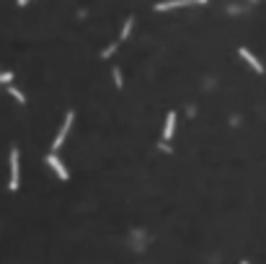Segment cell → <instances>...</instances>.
Returning <instances> with one entry per match:
<instances>
[{
	"instance_id": "12",
	"label": "cell",
	"mask_w": 266,
	"mask_h": 264,
	"mask_svg": "<svg viewBox=\"0 0 266 264\" xmlns=\"http://www.w3.org/2000/svg\"><path fill=\"white\" fill-rule=\"evenodd\" d=\"M240 264H251V262H240Z\"/></svg>"
},
{
	"instance_id": "7",
	"label": "cell",
	"mask_w": 266,
	"mask_h": 264,
	"mask_svg": "<svg viewBox=\"0 0 266 264\" xmlns=\"http://www.w3.org/2000/svg\"><path fill=\"white\" fill-rule=\"evenodd\" d=\"M132 26H134V18L130 16V18L124 21V26H122V34H119V39H117V42H124L127 37H130V34H132Z\"/></svg>"
},
{
	"instance_id": "5",
	"label": "cell",
	"mask_w": 266,
	"mask_h": 264,
	"mask_svg": "<svg viewBox=\"0 0 266 264\" xmlns=\"http://www.w3.org/2000/svg\"><path fill=\"white\" fill-rule=\"evenodd\" d=\"M238 54H240L243 60H246V62H248V65H251V67H253V70H256V73H264V65H261V62H259L256 57H253V54H251V52H248L246 47H240V50H238Z\"/></svg>"
},
{
	"instance_id": "3",
	"label": "cell",
	"mask_w": 266,
	"mask_h": 264,
	"mask_svg": "<svg viewBox=\"0 0 266 264\" xmlns=\"http://www.w3.org/2000/svg\"><path fill=\"white\" fill-rule=\"evenodd\" d=\"M8 189L10 192L18 189V151L16 148L10 151V181H8Z\"/></svg>"
},
{
	"instance_id": "4",
	"label": "cell",
	"mask_w": 266,
	"mask_h": 264,
	"mask_svg": "<svg viewBox=\"0 0 266 264\" xmlns=\"http://www.w3.org/2000/svg\"><path fill=\"white\" fill-rule=\"evenodd\" d=\"M47 163L52 166V171H54V174H57V176H60L62 181H67V179H70V174H67V168L62 166V160H60V158H57L54 153H49V156H47Z\"/></svg>"
},
{
	"instance_id": "1",
	"label": "cell",
	"mask_w": 266,
	"mask_h": 264,
	"mask_svg": "<svg viewBox=\"0 0 266 264\" xmlns=\"http://www.w3.org/2000/svg\"><path fill=\"white\" fill-rule=\"evenodd\" d=\"M73 117H75L73 111H67V114H65V122H62V127H60V132H57V137H54V143H52V148H54V151H60V145L65 143V137H67V132H70V124H73Z\"/></svg>"
},
{
	"instance_id": "8",
	"label": "cell",
	"mask_w": 266,
	"mask_h": 264,
	"mask_svg": "<svg viewBox=\"0 0 266 264\" xmlns=\"http://www.w3.org/2000/svg\"><path fill=\"white\" fill-rule=\"evenodd\" d=\"M8 94H10V96H13V99L18 101V104H26V96H24V94H21V91H18V88H13V86H10V88H8Z\"/></svg>"
},
{
	"instance_id": "9",
	"label": "cell",
	"mask_w": 266,
	"mask_h": 264,
	"mask_svg": "<svg viewBox=\"0 0 266 264\" xmlns=\"http://www.w3.org/2000/svg\"><path fill=\"white\" fill-rule=\"evenodd\" d=\"M10 80H13V73H10V70L0 73V83H10Z\"/></svg>"
},
{
	"instance_id": "6",
	"label": "cell",
	"mask_w": 266,
	"mask_h": 264,
	"mask_svg": "<svg viewBox=\"0 0 266 264\" xmlns=\"http://www.w3.org/2000/svg\"><path fill=\"white\" fill-rule=\"evenodd\" d=\"M173 130H176V114L168 111V117H166V127H163V140H171V137H173Z\"/></svg>"
},
{
	"instance_id": "11",
	"label": "cell",
	"mask_w": 266,
	"mask_h": 264,
	"mask_svg": "<svg viewBox=\"0 0 266 264\" xmlns=\"http://www.w3.org/2000/svg\"><path fill=\"white\" fill-rule=\"evenodd\" d=\"M31 3V0H18V5H29Z\"/></svg>"
},
{
	"instance_id": "10",
	"label": "cell",
	"mask_w": 266,
	"mask_h": 264,
	"mask_svg": "<svg viewBox=\"0 0 266 264\" xmlns=\"http://www.w3.org/2000/svg\"><path fill=\"white\" fill-rule=\"evenodd\" d=\"M114 83H117V88H122V73H119V67H114Z\"/></svg>"
},
{
	"instance_id": "2",
	"label": "cell",
	"mask_w": 266,
	"mask_h": 264,
	"mask_svg": "<svg viewBox=\"0 0 266 264\" xmlns=\"http://www.w3.org/2000/svg\"><path fill=\"white\" fill-rule=\"evenodd\" d=\"M207 0H163L158 3L155 10H171V8H183V5H204Z\"/></svg>"
}]
</instances>
